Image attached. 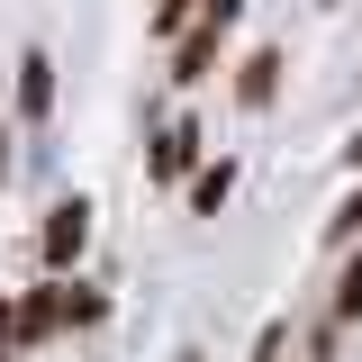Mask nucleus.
Masks as SVG:
<instances>
[{"label": "nucleus", "mask_w": 362, "mask_h": 362, "mask_svg": "<svg viewBox=\"0 0 362 362\" xmlns=\"http://www.w3.org/2000/svg\"><path fill=\"white\" fill-rule=\"evenodd\" d=\"M90 226H100V209H90L82 190H73V199H54V209H45V226H37V263H45V272H82Z\"/></svg>", "instance_id": "obj_1"}, {"label": "nucleus", "mask_w": 362, "mask_h": 362, "mask_svg": "<svg viewBox=\"0 0 362 362\" xmlns=\"http://www.w3.org/2000/svg\"><path fill=\"white\" fill-rule=\"evenodd\" d=\"M199 145H209V136H199V118H163V127L145 136V181H163V190H190V173H199Z\"/></svg>", "instance_id": "obj_2"}, {"label": "nucleus", "mask_w": 362, "mask_h": 362, "mask_svg": "<svg viewBox=\"0 0 362 362\" xmlns=\"http://www.w3.org/2000/svg\"><path fill=\"white\" fill-rule=\"evenodd\" d=\"M64 335V272H45L37 290H18V354Z\"/></svg>", "instance_id": "obj_3"}, {"label": "nucleus", "mask_w": 362, "mask_h": 362, "mask_svg": "<svg viewBox=\"0 0 362 362\" xmlns=\"http://www.w3.org/2000/svg\"><path fill=\"white\" fill-rule=\"evenodd\" d=\"M281 100V45H254L235 64V109H272Z\"/></svg>", "instance_id": "obj_4"}, {"label": "nucleus", "mask_w": 362, "mask_h": 362, "mask_svg": "<svg viewBox=\"0 0 362 362\" xmlns=\"http://www.w3.org/2000/svg\"><path fill=\"white\" fill-rule=\"evenodd\" d=\"M218 45H226V28H209V18H199V28L173 45V82H181V90H199L209 73H218Z\"/></svg>", "instance_id": "obj_5"}, {"label": "nucleus", "mask_w": 362, "mask_h": 362, "mask_svg": "<svg viewBox=\"0 0 362 362\" xmlns=\"http://www.w3.org/2000/svg\"><path fill=\"white\" fill-rule=\"evenodd\" d=\"M18 118H54V54L45 45L18 54Z\"/></svg>", "instance_id": "obj_6"}, {"label": "nucleus", "mask_w": 362, "mask_h": 362, "mask_svg": "<svg viewBox=\"0 0 362 362\" xmlns=\"http://www.w3.org/2000/svg\"><path fill=\"white\" fill-rule=\"evenodd\" d=\"M181 199H190V218H218L226 199H235V163H226V154H218V163H199V173H190V190H181Z\"/></svg>", "instance_id": "obj_7"}, {"label": "nucleus", "mask_w": 362, "mask_h": 362, "mask_svg": "<svg viewBox=\"0 0 362 362\" xmlns=\"http://www.w3.org/2000/svg\"><path fill=\"white\" fill-rule=\"evenodd\" d=\"M64 326L90 335V326H109V290H90L82 272H64Z\"/></svg>", "instance_id": "obj_8"}, {"label": "nucleus", "mask_w": 362, "mask_h": 362, "mask_svg": "<svg viewBox=\"0 0 362 362\" xmlns=\"http://www.w3.org/2000/svg\"><path fill=\"white\" fill-rule=\"evenodd\" d=\"M326 317H335V326H362V245L344 254V272H335V299H326Z\"/></svg>", "instance_id": "obj_9"}, {"label": "nucleus", "mask_w": 362, "mask_h": 362, "mask_svg": "<svg viewBox=\"0 0 362 362\" xmlns=\"http://www.w3.org/2000/svg\"><path fill=\"white\" fill-rule=\"evenodd\" d=\"M199 9H209V0H154V18H145V28H154L163 45H181L190 28H199Z\"/></svg>", "instance_id": "obj_10"}, {"label": "nucleus", "mask_w": 362, "mask_h": 362, "mask_svg": "<svg viewBox=\"0 0 362 362\" xmlns=\"http://www.w3.org/2000/svg\"><path fill=\"white\" fill-rule=\"evenodd\" d=\"M326 245H335V254H354V245H362V181L335 199V218H326Z\"/></svg>", "instance_id": "obj_11"}, {"label": "nucleus", "mask_w": 362, "mask_h": 362, "mask_svg": "<svg viewBox=\"0 0 362 362\" xmlns=\"http://www.w3.org/2000/svg\"><path fill=\"white\" fill-rule=\"evenodd\" d=\"M0 362H18V290H0Z\"/></svg>", "instance_id": "obj_12"}, {"label": "nucleus", "mask_w": 362, "mask_h": 362, "mask_svg": "<svg viewBox=\"0 0 362 362\" xmlns=\"http://www.w3.org/2000/svg\"><path fill=\"white\" fill-rule=\"evenodd\" d=\"M290 354V326H263V335H254V362H281Z\"/></svg>", "instance_id": "obj_13"}, {"label": "nucleus", "mask_w": 362, "mask_h": 362, "mask_svg": "<svg viewBox=\"0 0 362 362\" xmlns=\"http://www.w3.org/2000/svg\"><path fill=\"white\" fill-rule=\"evenodd\" d=\"M199 18H209V28H226V37H235V18H245V0H209Z\"/></svg>", "instance_id": "obj_14"}, {"label": "nucleus", "mask_w": 362, "mask_h": 362, "mask_svg": "<svg viewBox=\"0 0 362 362\" xmlns=\"http://www.w3.org/2000/svg\"><path fill=\"white\" fill-rule=\"evenodd\" d=\"M344 173H354V181H362V127H354V136H344Z\"/></svg>", "instance_id": "obj_15"}, {"label": "nucleus", "mask_w": 362, "mask_h": 362, "mask_svg": "<svg viewBox=\"0 0 362 362\" xmlns=\"http://www.w3.org/2000/svg\"><path fill=\"white\" fill-rule=\"evenodd\" d=\"M0 190H9V127H0Z\"/></svg>", "instance_id": "obj_16"}]
</instances>
